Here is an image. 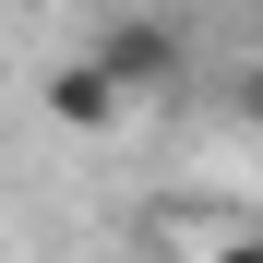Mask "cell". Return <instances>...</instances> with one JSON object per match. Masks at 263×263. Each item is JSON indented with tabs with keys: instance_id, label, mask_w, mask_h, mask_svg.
<instances>
[{
	"instance_id": "cell-1",
	"label": "cell",
	"mask_w": 263,
	"mask_h": 263,
	"mask_svg": "<svg viewBox=\"0 0 263 263\" xmlns=\"http://www.w3.org/2000/svg\"><path fill=\"white\" fill-rule=\"evenodd\" d=\"M36 108H48V132H72V144H96V132H120L132 120V96L96 72V48H72V60H48V84H36Z\"/></svg>"
},
{
	"instance_id": "cell-2",
	"label": "cell",
	"mask_w": 263,
	"mask_h": 263,
	"mask_svg": "<svg viewBox=\"0 0 263 263\" xmlns=\"http://www.w3.org/2000/svg\"><path fill=\"white\" fill-rule=\"evenodd\" d=\"M96 72L120 84V96H167V72H180V48H167L156 24H108V36H96Z\"/></svg>"
},
{
	"instance_id": "cell-3",
	"label": "cell",
	"mask_w": 263,
	"mask_h": 263,
	"mask_svg": "<svg viewBox=\"0 0 263 263\" xmlns=\"http://www.w3.org/2000/svg\"><path fill=\"white\" fill-rule=\"evenodd\" d=\"M192 263H263V215H215Z\"/></svg>"
},
{
	"instance_id": "cell-4",
	"label": "cell",
	"mask_w": 263,
	"mask_h": 263,
	"mask_svg": "<svg viewBox=\"0 0 263 263\" xmlns=\"http://www.w3.org/2000/svg\"><path fill=\"white\" fill-rule=\"evenodd\" d=\"M228 12H251V0H228Z\"/></svg>"
},
{
	"instance_id": "cell-5",
	"label": "cell",
	"mask_w": 263,
	"mask_h": 263,
	"mask_svg": "<svg viewBox=\"0 0 263 263\" xmlns=\"http://www.w3.org/2000/svg\"><path fill=\"white\" fill-rule=\"evenodd\" d=\"M251 12H263V0H251Z\"/></svg>"
}]
</instances>
